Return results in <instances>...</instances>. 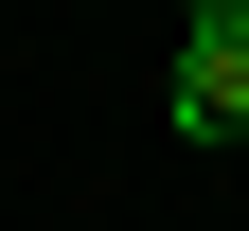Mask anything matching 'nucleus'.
Here are the masks:
<instances>
[{"mask_svg": "<svg viewBox=\"0 0 249 231\" xmlns=\"http://www.w3.org/2000/svg\"><path fill=\"white\" fill-rule=\"evenodd\" d=\"M160 124H178V142H249V0H178Z\"/></svg>", "mask_w": 249, "mask_h": 231, "instance_id": "1", "label": "nucleus"}]
</instances>
